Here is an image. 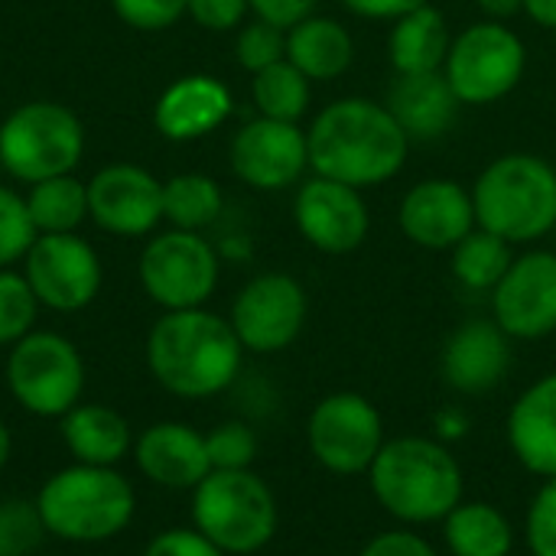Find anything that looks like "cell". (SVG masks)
Listing matches in <instances>:
<instances>
[{"label":"cell","mask_w":556,"mask_h":556,"mask_svg":"<svg viewBox=\"0 0 556 556\" xmlns=\"http://www.w3.org/2000/svg\"><path fill=\"white\" fill-rule=\"evenodd\" d=\"M410 137L388 111L371 98H342L323 108L306 134L309 166L316 176L368 189L394 179L407 160Z\"/></svg>","instance_id":"obj_1"},{"label":"cell","mask_w":556,"mask_h":556,"mask_svg":"<svg viewBox=\"0 0 556 556\" xmlns=\"http://www.w3.org/2000/svg\"><path fill=\"white\" fill-rule=\"evenodd\" d=\"M244 345L228 319L195 306L163 313L147 336V365L156 384L186 401L228 391L241 371Z\"/></svg>","instance_id":"obj_2"},{"label":"cell","mask_w":556,"mask_h":556,"mask_svg":"<svg viewBox=\"0 0 556 556\" xmlns=\"http://www.w3.org/2000/svg\"><path fill=\"white\" fill-rule=\"evenodd\" d=\"M375 502L401 525H437L463 502L456 456L430 437L384 440L368 469Z\"/></svg>","instance_id":"obj_3"},{"label":"cell","mask_w":556,"mask_h":556,"mask_svg":"<svg viewBox=\"0 0 556 556\" xmlns=\"http://www.w3.org/2000/svg\"><path fill=\"white\" fill-rule=\"evenodd\" d=\"M36 508L49 538L65 544H104L130 528L137 495L114 466L72 463L42 482Z\"/></svg>","instance_id":"obj_4"},{"label":"cell","mask_w":556,"mask_h":556,"mask_svg":"<svg viewBox=\"0 0 556 556\" xmlns=\"http://www.w3.org/2000/svg\"><path fill=\"white\" fill-rule=\"evenodd\" d=\"M479 228L525 244L556 228V169L531 153H505L482 169L472 189Z\"/></svg>","instance_id":"obj_5"},{"label":"cell","mask_w":556,"mask_h":556,"mask_svg":"<svg viewBox=\"0 0 556 556\" xmlns=\"http://www.w3.org/2000/svg\"><path fill=\"white\" fill-rule=\"evenodd\" d=\"M277 498L251 469H212L192 489V528L225 556L264 551L277 534Z\"/></svg>","instance_id":"obj_6"},{"label":"cell","mask_w":556,"mask_h":556,"mask_svg":"<svg viewBox=\"0 0 556 556\" xmlns=\"http://www.w3.org/2000/svg\"><path fill=\"white\" fill-rule=\"evenodd\" d=\"M81 121L55 101L20 104L0 124V166L23 182H42L72 173L81 160Z\"/></svg>","instance_id":"obj_7"},{"label":"cell","mask_w":556,"mask_h":556,"mask_svg":"<svg viewBox=\"0 0 556 556\" xmlns=\"http://www.w3.org/2000/svg\"><path fill=\"white\" fill-rule=\"evenodd\" d=\"M7 388L33 417H65L85 391V362L59 332H29L7 355Z\"/></svg>","instance_id":"obj_8"},{"label":"cell","mask_w":556,"mask_h":556,"mask_svg":"<svg viewBox=\"0 0 556 556\" xmlns=\"http://www.w3.org/2000/svg\"><path fill=\"white\" fill-rule=\"evenodd\" d=\"M525 65L528 52L521 36L498 20H485L453 39L443 75L459 104H492L515 91Z\"/></svg>","instance_id":"obj_9"},{"label":"cell","mask_w":556,"mask_h":556,"mask_svg":"<svg viewBox=\"0 0 556 556\" xmlns=\"http://www.w3.org/2000/svg\"><path fill=\"white\" fill-rule=\"evenodd\" d=\"M306 443L323 469L336 476H362L384 446V420L365 394L336 391L313 407Z\"/></svg>","instance_id":"obj_10"},{"label":"cell","mask_w":556,"mask_h":556,"mask_svg":"<svg viewBox=\"0 0 556 556\" xmlns=\"http://www.w3.org/2000/svg\"><path fill=\"white\" fill-rule=\"evenodd\" d=\"M140 283L143 293L166 313L195 309L218 287V254L202 235L173 228L143 248Z\"/></svg>","instance_id":"obj_11"},{"label":"cell","mask_w":556,"mask_h":556,"mask_svg":"<svg viewBox=\"0 0 556 556\" xmlns=\"http://www.w3.org/2000/svg\"><path fill=\"white\" fill-rule=\"evenodd\" d=\"M306 290L290 274H261L231 303V329L248 352L274 355L293 345L306 326Z\"/></svg>","instance_id":"obj_12"},{"label":"cell","mask_w":556,"mask_h":556,"mask_svg":"<svg viewBox=\"0 0 556 556\" xmlns=\"http://www.w3.org/2000/svg\"><path fill=\"white\" fill-rule=\"evenodd\" d=\"M23 277L29 280L39 306L78 313L94 303L104 274L94 248L85 238L39 235L23 257Z\"/></svg>","instance_id":"obj_13"},{"label":"cell","mask_w":556,"mask_h":556,"mask_svg":"<svg viewBox=\"0 0 556 556\" xmlns=\"http://www.w3.org/2000/svg\"><path fill=\"white\" fill-rule=\"evenodd\" d=\"M495 323L508 339H547L556 332V254L531 251L515 257L492 290Z\"/></svg>","instance_id":"obj_14"},{"label":"cell","mask_w":556,"mask_h":556,"mask_svg":"<svg viewBox=\"0 0 556 556\" xmlns=\"http://www.w3.org/2000/svg\"><path fill=\"white\" fill-rule=\"evenodd\" d=\"M309 166L306 134L296 124L257 117L231 140V169L241 182L261 192L293 186Z\"/></svg>","instance_id":"obj_15"},{"label":"cell","mask_w":556,"mask_h":556,"mask_svg":"<svg viewBox=\"0 0 556 556\" xmlns=\"http://www.w3.org/2000/svg\"><path fill=\"white\" fill-rule=\"evenodd\" d=\"M88 215L98 228L121 238L150 235L163 218V182L143 166H104L88 182Z\"/></svg>","instance_id":"obj_16"},{"label":"cell","mask_w":556,"mask_h":556,"mask_svg":"<svg viewBox=\"0 0 556 556\" xmlns=\"http://www.w3.org/2000/svg\"><path fill=\"white\" fill-rule=\"evenodd\" d=\"M293 218L300 235L323 254H349L368 238V208L358 189L316 176L296 192Z\"/></svg>","instance_id":"obj_17"},{"label":"cell","mask_w":556,"mask_h":556,"mask_svg":"<svg viewBox=\"0 0 556 556\" xmlns=\"http://www.w3.org/2000/svg\"><path fill=\"white\" fill-rule=\"evenodd\" d=\"M397 222L414 244L446 251L456 248L476 228V205L459 182L427 179L404 195Z\"/></svg>","instance_id":"obj_18"},{"label":"cell","mask_w":556,"mask_h":556,"mask_svg":"<svg viewBox=\"0 0 556 556\" xmlns=\"http://www.w3.org/2000/svg\"><path fill=\"white\" fill-rule=\"evenodd\" d=\"M511 368V345L495 319L463 323L443 345L440 371L459 394H489Z\"/></svg>","instance_id":"obj_19"},{"label":"cell","mask_w":556,"mask_h":556,"mask_svg":"<svg viewBox=\"0 0 556 556\" xmlns=\"http://www.w3.org/2000/svg\"><path fill=\"white\" fill-rule=\"evenodd\" d=\"M134 463L143 479L173 492L182 489L192 492L212 472L205 433L179 420H163L147 427L134 440Z\"/></svg>","instance_id":"obj_20"},{"label":"cell","mask_w":556,"mask_h":556,"mask_svg":"<svg viewBox=\"0 0 556 556\" xmlns=\"http://www.w3.org/2000/svg\"><path fill=\"white\" fill-rule=\"evenodd\" d=\"M231 114V91L212 75L176 78L153 104V124L166 140L186 143L212 134Z\"/></svg>","instance_id":"obj_21"},{"label":"cell","mask_w":556,"mask_h":556,"mask_svg":"<svg viewBox=\"0 0 556 556\" xmlns=\"http://www.w3.org/2000/svg\"><path fill=\"white\" fill-rule=\"evenodd\" d=\"M508 446L541 479H556V371L538 378L508 410Z\"/></svg>","instance_id":"obj_22"},{"label":"cell","mask_w":556,"mask_h":556,"mask_svg":"<svg viewBox=\"0 0 556 556\" xmlns=\"http://www.w3.org/2000/svg\"><path fill=\"white\" fill-rule=\"evenodd\" d=\"M388 111L397 117L410 140H437L453 127L459 98L453 94L443 72L397 75L388 91Z\"/></svg>","instance_id":"obj_23"},{"label":"cell","mask_w":556,"mask_h":556,"mask_svg":"<svg viewBox=\"0 0 556 556\" xmlns=\"http://www.w3.org/2000/svg\"><path fill=\"white\" fill-rule=\"evenodd\" d=\"M62 443L85 466H114L134 450L130 424L104 404H75L62 417Z\"/></svg>","instance_id":"obj_24"},{"label":"cell","mask_w":556,"mask_h":556,"mask_svg":"<svg viewBox=\"0 0 556 556\" xmlns=\"http://www.w3.org/2000/svg\"><path fill=\"white\" fill-rule=\"evenodd\" d=\"M450 46H453L450 26H446L443 13L430 3L394 20L391 39H388L391 65L397 68V75L440 72L446 65Z\"/></svg>","instance_id":"obj_25"},{"label":"cell","mask_w":556,"mask_h":556,"mask_svg":"<svg viewBox=\"0 0 556 556\" xmlns=\"http://www.w3.org/2000/svg\"><path fill=\"white\" fill-rule=\"evenodd\" d=\"M287 59L306 75L319 81H332L349 72L355 59V42L349 29L332 16H309L287 29Z\"/></svg>","instance_id":"obj_26"},{"label":"cell","mask_w":556,"mask_h":556,"mask_svg":"<svg viewBox=\"0 0 556 556\" xmlns=\"http://www.w3.org/2000/svg\"><path fill=\"white\" fill-rule=\"evenodd\" d=\"M443 541L453 556H508L515 547V528L489 502H459L443 518Z\"/></svg>","instance_id":"obj_27"},{"label":"cell","mask_w":556,"mask_h":556,"mask_svg":"<svg viewBox=\"0 0 556 556\" xmlns=\"http://www.w3.org/2000/svg\"><path fill=\"white\" fill-rule=\"evenodd\" d=\"M26 208L36 235H72L88 218V186L72 173L33 182Z\"/></svg>","instance_id":"obj_28"},{"label":"cell","mask_w":556,"mask_h":556,"mask_svg":"<svg viewBox=\"0 0 556 556\" xmlns=\"http://www.w3.org/2000/svg\"><path fill=\"white\" fill-rule=\"evenodd\" d=\"M222 215V189L212 176L179 173L163 182V218L179 231H199Z\"/></svg>","instance_id":"obj_29"},{"label":"cell","mask_w":556,"mask_h":556,"mask_svg":"<svg viewBox=\"0 0 556 556\" xmlns=\"http://www.w3.org/2000/svg\"><path fill=\"white\" fill-rule=\"evenodd\" d=\"M251 94H254L261 117L296 124L309 108V78L290 59H280V62L254 72Z\"/></svg>","instance_id":"obj_30"},{"label":"cell","mask_w":556,"mask_h":556,"mask_svg":"<svg viewBox=\"0 0 556 556\" xmlns=\"http://www.w3.org/2000/svg\"><path fill=\"white\" fill-rule=\"evenodd\" d=\"M511 244L485 228H472L456 248H453V274L469 290H495L498 280L511 267Z\"/></svg>","instance_id":"obj_31"},{"label":"cell","mask_w":556,"mask_h":556,"mask_svg":"<svg viewBox=\"0 0 556 556\" xmlns=\"http://www.w3.org/2000/svg\"><path fill=\"white\" fill-rule=\"evenodd\" d=\"M39 300L29 280L10 267H0V345H16L33 332Z\"/></svg>","instance_id":"obj_32"},{"label":"cell","mask_w":556,"mask_h":556,"mask_svg":"<svg viewBox=\"0 0 556 556\" xmlns=\"http://www.w3.org/2000/svg\"><path fill=\"white\" fill-rule=\"evenodd\" d=\"M46 538L36 502L3 498L0 502V556H29Z\"/></svg>","instance_id":"obj_33"},{"label":"cell","mask_w":556,"mask_h":556,"mask_svg":"<svg viewBox=\"0 0 556 556\" xmlns=\"http://www.w3.org/2000/svg\"><path fill=\"white\" fill-rule=\"evenodd\" d=\"M36 228L26 208V199L0 186V267H10L26 257L36 241Z\"/></svg>","instance_id":"obj_34"},{"label":"cell","mask_w":556,"mask_h":556,"mask_svg":"<svg viewBox=\"0 0 556 556\" xmlns=\"http://www.w3.org/2000/svg\"><path fill=\"white\" fill-rule=\"evenodd\" d=\"M205 450L212 469H251V463L257 459V437L248 424L228 420L205 433Z\"/></svg>","instance_id":"obj_35"},{"label":"cell","mask_w":556,"mask_h":556,"mask_svg":"<svg viewBox=\"0 0 556 556\" xmlns=\"http://www.w3.org/2000/svg\"><path fill=\"white\" fill-rule=\"evenodd\" d=\"M235 52H238L241 68L261 72V68L287 59V33L277 29V26H270V23H264V20H254V23H248L238 33Z\"/></svg>","instance_id":"obj_36"},{"label":"cell","mask_w":556,"mask_h":556,"mask_svg":"<svg viewBox=\"0 0 556 556\" xmlns=\"http://www.w3.org/2000/svg\"><path fill=\"white\" fill-rule=\"evenodd\" d=\"M525 538L531 556H556V479H544L531 498Z\"/></svg>","instance_id":"obj_37"},{"label":"cell","mask_w":556,"mask_h":556,"mask_svg":"<svg viewBox=\"0 0 556 556\" xmlns=\"http://www.w3.org/2000/svg\"><path fill=\"white\" fill-rule=\"evenodd\" d=\"M111 3L127 26L143 33L169 29L186 13V0H111Z\"/></svg>","instance_id":"obj_38"},{"label":"cell","mask_w":556,"mask_h":556,"mask_svg":"<svg viewBox=\"0 0 556 556\" xmlns=\"http://www.w3.org/2000/svg\"><path fill=\"white\" fill-rule=\"evenodd\" d=\"M143 556H225L202 531L195 528H169V531H160L150 544Z\"/></svg>","instance_id":"obj_39"},{"label":"cell","mask_w":556,"mask_h":556,"mask_svg":"<svg viewBox=\"0 0 556 556\" xmlns=\"http://www.w3.org/2000/svg\"><path fill=\"white\" fill-rule=\"evenodd\" d=\"M248 10H251L248 0H186V13L212 33L235 29Z\"/></svg>","instance_id":"obj_40"},{"label":"cell","mask_w":556,"mask_h":556,"mask_svg":"<svg viewBox=\"0 0 556 556\" xmlns=\"http://www.w3.org/2000/svg\"><path fill=\"white\" fill-rule=\"evenodd\" d=\"M362 556H440L433 544L414 531H384L365 544Z\"/></svg>","instance_id":"obj_41"},{"label":"cell","mask_w":556,"mask_h":556,"mask_svg":"<svg viewBox=\"0 0 556 556\" xmlns=\"http://www.w3.org/2000/svg\"><path fill=\"white\" fill-rule=\"evenodd\" d=\"M257 20L277 26V29H293L296 23L309 20L319 0H248Z\"/></svg>","instance_id":"obj_42"},{"label":"cell","mask_w":556,"mask_h":556,"mask_svg":"<svg viewBox=\"0 0 556 556\" xmlns=\"http://www.w3.org/2000/svg\"><path fill=\"white\" fill-rule=\"evenodd\" d=\"M427 0H342L345 10L368 16V20H401L404 13L424 7Z\"/></svg>","instance_id":"obj_43"},{"label":"cell","mask_w":556,"mask_h":556,"mask_svg":"<svg viewBox=\"0 0 556 556\" xmlns=\"http://www.w3.org/2000/svg\"><path fill=\"white\" fill-rule=\"evenodd\" d=\"M525 10L531 13L534 23L556 29V0H525Z\"/></svg>","instance_id":"obj_44"},{"label":"cell","mask_w":556,"mask_h":556,"mask_svg":"<svg viewBox=\"0 0 556 556\" xmlns=\"http://www.w3.org/2000/svg\"><path fill=\"white\" fill-rule=\"evenodd\" d=\"M479 7L492 16V20H508V16H515L521 7H525V0H479Z\"/></svg>","instance_id":"obj_45"},{"label":"cell","mask_w":556,"mask_h":556,"mask_svg":"<svg viewBox=\"0 0 556 556\" xmlns=\"http://www.w3.org/2000/svg\"><path fill=\"white\" fill-rule=\"evenodd\" d=\"M10 453H13V437H10V430H7V424L0 420V469L10 463Z\"/></svg>","instance_id":"obj_46"}]
</instances>
